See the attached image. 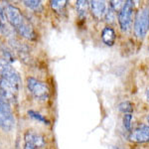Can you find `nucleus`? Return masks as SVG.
Segmentation results:
<instances>
[{
  "label": "nucleus",
  "instance_id": "nucleus-1",
  "mask_svg": "<svg viewBox=\"0 0 149 149\" xmlns=\"http://www.w3.org/2000/svg\"><path fill=\"white\" fill-rule=\"evenodd\" d=\"M4 10H5L7 21L23 38L31 41L35 40L37 38L33 26L31 25V23L27 19L24 17L22 12L20 11L18 7L6 3L4 5Z\"/></svg>",
  "mask_w": 149,
  "mask_h": 149
},
{
  "label": "nucleus",
  "instance_id": "nucleus-2",
  "mask_svg": "<svg viewBox=\"0 0 149 149\" xmlns=\"http://www.w3.org/2000/svg\"><path fill=\"white\" fill-rule=\"evenodd\" d=\"M26 86L29 93L38 100H47L50 97V90L46 84L33 77H28L26 80Z\"/></svg>",
  "mask_w": 149,
  "mask_h": 149
},
{
  "label": "nucleus",
  "instance_id": "nucleus-3",
  "mask_svg": "<svg viewBox=\"0 0 149 149\" xmlns=\"http://www.w3.org/2000/svg\"><path fill=\"white\" fill-rule=\"evenodd\" d=\"M15 126V117L9 102L0 97V128L4 131H11Z\"/></svg>",
  "mask_w": 149,
  "mask_h": 149
},
{
  "label": "nucleus",
  "instance_id": "nucleus-4",
  "mask_svg": "<svg viewBox=\"0 0 149 149\" xmlns=\"http://www.w3.org/2000/svg\"><path fill=\"white\" fill-rule=\"evenodd\" d=\"M149 29V6L143 7L136 14L134 21V32L139 39H142Z\"/></svg>",
  "mask_w": 149,
  "mask_h": 149
},
{
  "label": "nucleus",
  "instance_id": "nucleus-5",
  "mask_svg": "<svg viewBox=\"0 0 149 149\" xmlns=\"http://www.w3.org/2000/svg\"><path fill=\"white\" fill-rule=\"evenodd\" d=\"M0 79L20 86V76L7 59H0Z\"/></svg>",
  "mask_w": 149,
  "mask_h": 149
},
{
  "label": "nucleus",
  "instance_id": "nucleus-6",
  "mask_svg": "<svg viewBox=\"0 0 149 149\" xmlns=\"http://www.w3.org/2000/svg\"><path fill=\"white\" fill-rule=\"evenodd\" d=\"M45 144H46L45 137L37 131L29 129L24 134L23 149H41L44 147Z\"/></svg>",
  "mask_w": 149,
  "mask_h": 149
},
{
  "label": "nucleus",
  "instance_id": "nucleus-7",
  "mask_svg": "<svg viewBox=\"0 0 149 149\" xmlns=\"http://www.w3.org/2000/svg\"><path fill=\"white\" fill-rule=\"evenodd\" d=\"M134 9V4L133 2L128 0L125 1L123 8L121 9V11L118 13V22L120 25V28L122 31L127 32L130 29L131 24H132V12Z\"/></svg>",
  "mask_w": 149,
  "mask_h": 149
},
{
  "label": "nucleus",
  "instance_id": "nucleus-8",
  "mask_svg": "<svg viewBox=\"0 0 149 149\" xmlns=\"http://www.w3.org/2000/svg\"><path fill=\"white\" fill-rule=\"evenodd\" d=\"M19 91V86L9 83L3 79H0V97L5 100H15Z\"/></svg>",
  "mask_w": 149,
  "mask_h": 149
},
{
  "label": "nucleus",
  "instance_id": "nucleus-9",
  "mask_svg": "<svg viewBox=\"0 0 149 149\" xmlns=\"http://www.w3.org/2000/svg\"><path fill=\"white\" fill-rule=\"evenodd\" d=\"M129 139L133 142L144 143L149 141V125H143L133 130L129 135Z\"/></svg>",
  "mask_w": 149,
  "mask_h": 149
},
{
  "label": "nucleus",
  "instance_id": "nucleus-10",
  "mask_svg": "<svg viewBox=\"0 0 149 149\" xmlns=\"http://www.w3.org/2000/svg\"><path fill=\"white\" fill-rule=\"evenodd\" d=\"M90 6H91V10H92L93 15L95 16V18L100 20L102 17H104L105 14H107V5H105L104 1H97V0H95V1H91L90 2Z\"/></svg>",
  "mask_w": 149,
  "mask_h": 149
},
{
  "label": "nucleus",
  "instance_id": "nucleus-11",
  "mask_svg": "<svg viewBox=\"0 0 149 149\" xmlns=\"http://www.w3.org/2000/svg\"><path fill=\"white\" fill-rule=\"evenodd\" d=\"M102 42L107 46H112L116 39V35L113 29L110 27H105L102 32Z\"/></svg>",
  "mask_w": 149,
  "mask_h": 149
},
{
  "label": "nucleus",
  "instance_id": "nucleus-12",
  "mask_svg": "<svg viewBox=\"0 0 149 149\" xmlns=\"http://www.w3.org/2000/svg\"><path fill=\"white\" fill-rule=\"evenodd\" d=\"M68 2L65 0H52L50 1V5L53 11H55L58 14H63L66 10V6Z\"/></svg>",
  "mask_w": 149,
  "mask_h": 149
},
{
  "label": "nucleus",
  "instance_id": "nucleus-13",
  "mask_svg": "<svg viewBox=\"0 0 149 149\" xmlns=\"http://www.w3.org/2000/svg\"><path fill=\"white\" fill-rule=\"evenodd\" d=\"M23 4L29 9L35 12H42L43 5L40 0H30V1H23Z\"/></svg>",
  "mask_w": 149,
  "mask_h": 149
},
{
  "label": "nucleus",
  "instance_id": "nucleus-14",
  "mask_svg": "<svg viewBox=\"0 0 149 149\" xmlns=\"http://www.w3.org/2000/svg\"><path fill=\"white\" fill-rule=\"evenodd\" d=\"M88 2L85 1V0H80V1H77L76 7H77V12H78L79 16L80 17H85L86 11L88 9Z\"/></svg>",
  "mask_w": 149,
  "mask_h": 149
},
{
  "label": "nucleus",
  "instance_id": "nucleus-15",
  "mask_svg": "<svg viewBox=\"0 0 149 149\" xmlns=\"http://www.w3.org/2000/svg\"><path fill=\"white\" fill-rule=\"evenodd\" d=\"M28 115L30 117H32V118H34V119H36V120H38L40 122H42V123H44V124H47V125H49V124H50V121L48 120L46 117H45L44 115L40 114L39 112H37V111H34V110H29Z\"/></svg>",
  "mask_w": 149,
  "mask_h": 149
},
{
  "label": "nucleus",
  "instance_id": "nucleus-16",
  "mask_svg": "<svg viewBox=\"0 0 149 149\" xmlns=\"http://www.w3.org/2000/svg\"><path fill=\"white\" fill-rule=\"evenodd\" d=\"M118 109L124 113H131L133 111V104L130 102H123L118 105Z\"/></svg>",
  "mask_w": 149,
  "mask_h": 149
},
{
  "label": "nucleus",
  "instance_id": "nucleus-17",
  "mask_svg": "<svg viewBox=\"0 0 149 149\" xmlns=\"http://www.w3.org/2000/svg\"><path fill=\"white\" fill-rule=\"evenodd\" d=\"M110 7H111L112 9H113L114 12H120L121 9L123 8L124 4H125V2L124 1H111L110 2Z\"/></svg>",
  "mask_w": 149,
  "mask_h": 149
},
{
  "label": "nucleus",
  "instance_id": "nucleus-18",
  "mask_svg": "<svg viewBox=\"0 0 149 149\" xmlns=\"http://www.w3.org/2000/svg\"><path fill=\"white\" fill-rule=\"evenodd\" d=\"M131 120H132L131 113L124 114V116H123V125L127 129V130H130V129H131Z\"/></svg>",
  "mask_w": 149,
  "mask_h": 149
},
{
  "label": "nucleus",
  "instance_id": "nucleus-19",
  "mask_svg": "<svg viewBox=\"0 0 149 149\" xmlns=\"http://www.w3.org/2000/svg\"><path fill=\"white\" fill-rule=\"evenodd\" d=\"M4 31V23L2 22V20L0 19V33H2Z\"/></svg>",
  "mask_w": 149,
  "mask_h": 149
},
{
  "label": "nucleus",
  "instance_id": "nucleus-20",
  "mask_svg": "<svg viewBox=\"0 0 149 149\" xmlns=\"http://www.w3.org/2000/svg\"><path fill=\"white\" fill-rule=\"evenodd\" d=\"M146 98H147V100L149 102V88L147 90V92H146Z\"/></svg>",
  "mask_w": 149,
  "mask_h": 149
},
{
  "label": "nucleus",
  "instance_id": "nucleus-21",
  "mask_svg": "<svg viewBox=\"0 0 149 149\" xmlns=\"http://www.w3.org/2000/svg\"><path fill=\"white\" fill-rule=\"evenodd\" d=\"M147 121H148V123H149V114H148V116H147Z\"/></svg>",
  "mask_w": 149,
  "mask_h": 149
},
{
  "label": "nucleus",
  "instance_id": "nucleus-22",
  "mask_svg": "<svg viewBox=\"0 0 149 149\" xmlns=\"http://www.w3.org/2000/svg\"><path fill=\"white\" fill-rule=\"evenodd\" d=\"M114 149H121V148H114Z\"/></svg>",
  "mask_w": 149,
  "mask_h": 149
}]
</instances>
